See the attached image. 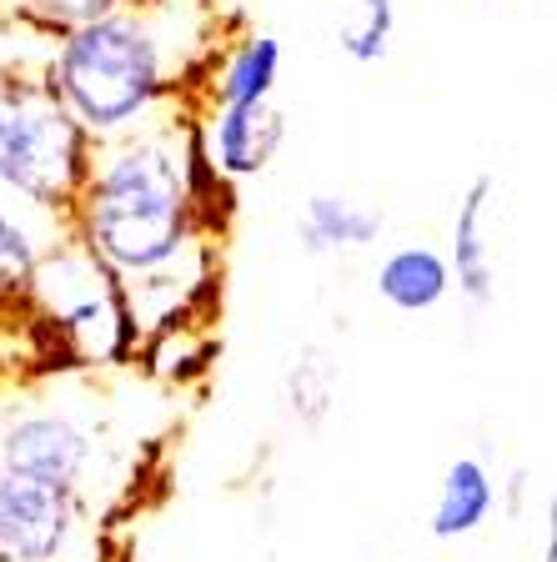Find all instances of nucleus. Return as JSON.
Returning <instances> with one entry per match:
<instances>
[{"mask_svg":"<svg viewBox=\"0 0 557 562\" xmlns=\"http://www.w3.org/2000/svg\"><path fill=\"white\" fill-rule=\"evenodd\" d=\"M207 181L221 176L201 156L197 121L96 140L91 171L70 201V236L116 281L176 271L201 241Z\"/></svg>","mask_w":557,"mask_h":562,"instance_id":"obj_1","label":"nucleus"},{"mask_svg":"<svg viewBox=\"0 0 557 562\" xmlns=\"http://www.w3.org/2000/svg\"><path fill=\"white\" fill-rule=\"evenodd\" d=\"M176 76L181 60H171L161 15L136 0L60 31L46 60L51 91L91 140H116L146 126L176 91Z\"/></svg>","mask_w":557,"mask_h":562,"instance_id":"obj_2","label":"nucleus"},{"mask_svg":"<svg viewBox=\"0 0 557 562\" xmlns=\"http://www.w3.org/2000/svg\"><path fill=\"white\" fill-rule=\"evenodd\" d=\"M91 151L96 140L70 121L46 70H0V196L70 216Z\"/></svg>","mask_w":557,"mask_h":562,"instance_id":"obj_3","label":"nucleus"},{"mask_svg":"<svg viewBox=\"0 0 557 562\" xmlns=\"http://www.w3.org/2000/svg\"><path fill=\"white\" fill-rule=\"evenodd\" d=\"M25 312H31V327L46 331L60 357L81 367L121 362L136 347V322L126 312L121 281L76 236L41 251L25 286Z\"/></svg>","mask_w":557,"mask_h":562,"instance_id":"obj_4","label":"nucleus"},{"mask_svg":"<svg viewBox=\"0 0 557 562\" xmlns=\"http://www.w3.org/2000/svg\"><path fill=\"white\" fill-rule=\"evenodd\" d=\"M81 532V492L46 487L0 468V562H66Z\"/></svg>","mask_w":557,"mask_h":562,"instance_id":"obj_5","label":"nucleus"},{"mask_svg":"<svg viewBox=\"0 0 557 562\" xmlns=\"http://www.w3.org/2000/svg\"><path fill=\"white\" fill-rule=\"evenodd\" d=\"M0 468L46 487L81 492L96 468V437L70 412L31 407L0 427Z\"/></svg>","mask_w":557,"mask_h":562,"instance_id":"obj_6","label":"nucleus"},{"mask_svg":"<svg viewBox=\"0 0 557 562\" xmlns=\"http://www.w3.org/2000/svg\"><path fill=\"white\" fill-rule=\"evenodd\" d=\"M492 211H498V176L477 171L467 181V191L457 196L453 211V251L447 271H453V286L472 312H488L498 302V246H492Z\"/></svg>","mask_w":557,"mask_h":562,"instance_id":"obj_7","label":"nucleus"},{"mask_svg":"<svg viewBox=\"0 0 557 562\" xmlns=\"http://www.w3.org/2000/svg\"><path fill=\"white\" fill-rule=\"evenodd\" d=\"M197 140L207 166L221 181H252L277 161L281 140H287V116L277 111V101L207 111V121L197 126Z\"/></svg>","mask_w":557,"mask_h":562,"instance_id":"obj_8","label":"nucleus"},{"mask_svg":"<svg viewBox=\"0 0 557 562\" xmlns=\"http://www.w3.org/2000/svg\"><path fill=\"white\" fill-rule=\"evenodd\" d=\"M382 211L357 196H342V191H312L302 201V216H297V241L307 257H352V251H367L382 241Z\"/></svg>","mask_w":557,"mask_h":562,"instance_id":"obj_9","label":"nucleus"},{"mask_svg":"<svg viewBox=\"0 0 557 562\" xmlns=\"http://www.w3.org/2000/svg\"><path fill=\"white\" fill-rule=\"evenodd\" d=\"M502 503V482L492 477L488 457H453L447 472L437 482V497H432V538L437 542H457V538H472L488 527V517L498 513Z\"/></svg>","mask_w":557,"mask_h":562,"instance_id":"obj_10","label":"nucleus"},{"mask_svg":"<svg viewBox=\"0 0 557 562\" xmlns=\"http://www.w3.org/2000/svg\"><path fill=\"white\" fill-rule=\"evenodd\" d=\"M371 286L392 312L402 316H427L437 312L447 296H453V271H447V257L427 241H402L392 246L377 271H371Z\"/></svg>","mask_w":557,"mask_h":562,"instance_id":"obj_11","label":"nucleus"},{"mask_svg":"<svg viewBox=\"0 0 557 562\" xmlns=\"http://www.w3.org/2000/svg\"><path fill=\"white\" fill-rule=\"evenodd\" d=\"M281 66H287V50H281V41L271 31L242 35V41L211 66V81H207L211 111L271 101V95H277V81H281Z\"/></svg>","mask_w":557,"mask_h":562,"instance_id":"obj_12","label":"nucleus"},{"mask_svg":"<svg viewBox=\"0 0 557 562\" xmlns=\"http://www.w3.org/2000/svg\"><path fill=\"white\" fill-rule=\"evenodd\" d=\"M281 386H287V412L302 422V427H312V432L326 427V417L337 412V362H332L326 351L302 347L291 357Z\"/></svg>","mask_w":557,"mask_h":562,"instance_id":"obj_13","label":"nucleus"},{"mask_svg":"<svg viewBox=\"0 0 557 562\" xmlns=\"http://www.w3.org/2000/svg\"><path fill=\"white\" fill-rule=\"evenodd\" d=\"M397 41V5L392 0H352L337 25V50L352 66H377L392 56Z\"/></svg>","mask_w":557,"mask_h":562,"instance_id":"obj_14","label":"nucleus"},{"mask_svg":"<svg viewBox=\"0 0 557 562\" xmlns=\"http://www.w3.org/2000/svg\"><path fill=\"white\" fill-rule=\"evenodd\" d=\"M111 5H121V0H25V11L46 25V31H70V25L105 15Z\"/></svg>","mask_w":557,"mask_h":562,"instance_id":"obj_15","label":"nucleus"}]
</instances>
